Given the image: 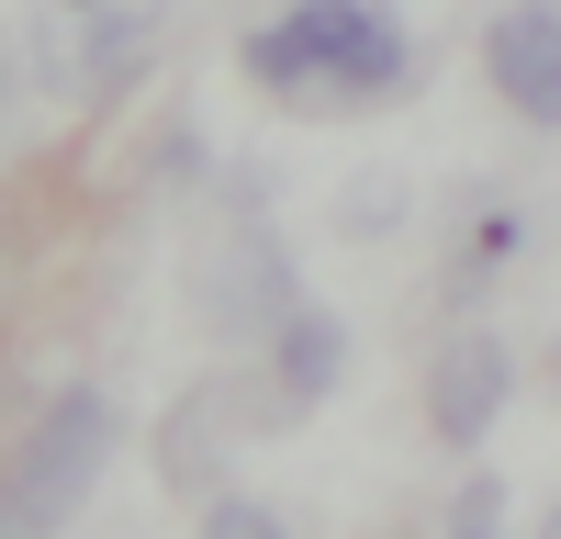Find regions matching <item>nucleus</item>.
Here are the masks:
<instances>
[{"mask_svg":"<svg viewBox=\"0 0 561 539\" xmlns=\"http://www.w3.org/2000/svg\"><path fill=\"white\" fill-rule=\"evenodd\" d=\"M203 314L225 337H270L280 314H293V270H280V248L270 237H248V248H225V270H214V293H203Z\"/></svg>","mask_w":561,"mask_h":539,"instance_id":"nucleus-7","label":"nucleus"},{"mask_svg":"<svg viewBox=\"0 0 561 539\" xmlns=\"http://www.w3.org/2000/svg\"><path fill=\"white\" fill-rule=\"evenodd\" d=\"M147 45H158L147 0H57V12H45V68L68 90H124L147 68Z\"/></svg>","mask_w":561,"mask_h":539,"instance_id":"nucleus-3","label":"nucleus"},{"mask_svg":"<svg viewBox=\"0 0 561 539\" xmlns=\"http://www.w3.org/2000/svg\"><path fill=\"white\" fill-rule=\"evenodd\" d=\"M517 248H528V225H517V214H505V203H494V214L472 225V259H460V270H449V293H483V282H494V270H505V259H517Z\"/></svg>","mask_w":561,"mask_h":539,"instance_id":"nucleus-9","label":"nucleus"},{"mask_svg":"<svg viewBox=\"0 0 561 539\" xmlns=\"http://www.w3.org/2000/svg\"><path fill=\"white\" fill-rule=\"evenodd\" d=\"M248 79L270 102H404L415 90V34L382 0H293L280 23L248 34Z\"/></svg>","mask_w":561,"mask_h":539,"instance_id":"nucleus-1","label":"nucleus"},{"mask_svg":"<svg viewBox=\"0 0 561 539\" xmlns=\"http://www.w3.org/2000/svg\"><path fill=\"white\" fill-rule=\"evenodd\" d=\"M113 438H124L113 393H102V382H68V393H57V404H45V416L12 438V472H0V517H12L23 539H57V528L90 506V483H102Z\"/></svg>","mask_w":561,"mask_h":539,"instance_id":"nucleus-2","label":"nucleus"},{"mask_svg":"<svg viewBox=\"0 0 561 539\" xmlns=\"http://www.w3.org/2000/svg\"><path fill=\"white\" fill-rule=\"evenodd\" d=\"M337 371H348V326H337L325 303H293V314L270 326V404H325Z\"/></svg>","mask_w":561,"mask_h":539,"instance_id":"nucleus-6","label":"nucleus"},{"mask_svg":"<svg viewBox=\"0 0 561 539\" xmlns=\"http://www.w3.org/2000/svg\"><path fill=\"white\" fill-rule=\"evenodd\" d=\"M483 79L505 90V113L561 135V23H550V0H517L494 34H483Z\"/></svg>","mask_w":561,"mask_h":539,"instance_id":"nucleus-5","label":"nucleus"},{"mask_svg":"<svg viewBox=\"0 0 561 539\" xmlns=\"http://www.w3.org/2000/svg\"><path fill=\"white\" fill-rule=\"evenodd\" d=\"M0 539H23V528H12V517H0Z\"/></svg>","mask_w":561,"mask_h":539,"instance_id":"nucleus-14","label":"nucleus"},{"mask_svg":"<svg viewBox=\"0 0 561 539\" xmlns=\"http://www.w3.org/2000/svg\"><path fill=\"white\" fill-rule=\"evenodd\" d=\"M404 214V192H393V180H359V192L337 203V225H348V237H370V225H393Z\"/></svg>","mask_w":561,"mask_h":539,"instance_id":"nucleus-11","label":"nucleus"},{"mask_svg":"<svg viewBox=\"0 0 561 539\" xmlns=\"http://www.w3.org/2000/svg\"><path fill=\"white\" fill-rule=\"evenodd\" d=\"M203 539H293V528H280L270 506H248V494H214V506H203Z\"/></svg>","mask_w":561,"mask_h":539,"instance_id":"nucleus-10","label":"nucleus"},{"mask_svg":"<svg viewBox=\"0 0 561 539\" xmlns=\"http://www.w3.org/2000/svg\"><path fill=\"white\" fill-rule=\"evenodd\" d=\"M505 393H517V359H505V337H483V326H460V337L427 359V427H438L449 449H483L494 416H505Z\"/></svg>","mask_w":561,"mask_h":539,"instance_id":"nucleus-4","label":"nucleus"},{"mask_svg":"<svg viewBox=\"0 0 561 539\" xmlns=\"http://www.w3.org/2000/svg\"><path fill=\"white\" fill-rule=\"evenodd\" d=\"M225 427H237V393H225V382L180 393V404H169V427H158V472H169L180 494H192V483H214V472H225V449H237Z\"/></svg>","mask_w":561,"mask_h":539,"instance_id":"nucleus-8","label":"nucleus"},{"mask_svg":"<svg viewBox=\"0 0 561 539\" xmlns=\"http://www.w3.org/2000/svg\"><path fill=\"white\" fill-rule=\"evenodd\" d=\"M494 528H505V494H494V483H472V494L449 506V539H494Z\"/></svg>","mask_w":561,"mask_h":539,"instance_id":"nucleus-12","label":"nucleus"},{"mask_svg":"<svg viewBox=\"0 0 561 539\" xmlns=\"http://www.w3.org/2000/svg\"><path fill=\"white\" fill-rule=\"evenodd\" d=\"M539 539H561V494H550V517H539Z\"/></svg>","mask_w":561,"mask_h":539,"instance_id":"nucleus-13","label":"nucleus"}]
</instances>
